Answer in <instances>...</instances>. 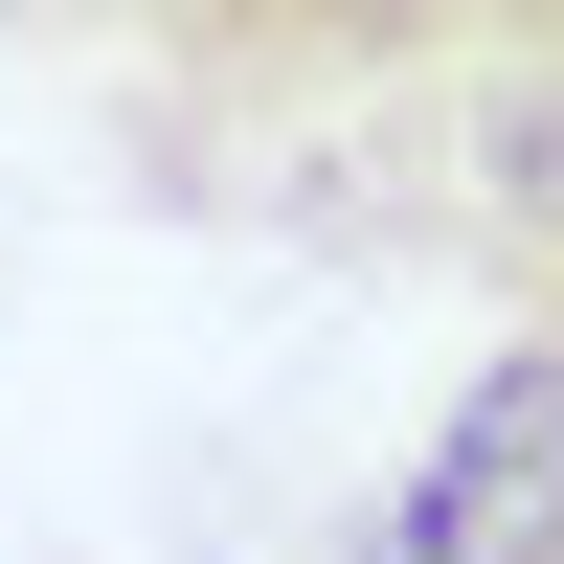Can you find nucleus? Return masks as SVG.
<instances>
[{"label":"nucleus","mask_w":564,"mask_h":564,"mask_svg":"<svg viewBox=\"0 0 564 564\" xmlns=\"http://www.w3.org/2000/svg\"><path fill=\"white\" fill-rule=\"evenodd\" d=\"M135 181L271 249H430L564 361V0H294L135 45Z\"/></svg>","instance_id":"nucleus-1"},{"label":"nucleus","mask_w":564,"mask_h":564,"mask_svg":"<svg viewBox=\"0 0 564 564\" xmlns=\"http://www.w3.org/2000/svg\"><path fill=\"white\" fill-rule=\"evenodd\" d=\"M339 564H564V361L497 339L475 384L430 406V452H406L384 497H361Z\"/></svg>","instance_id":"nucleus-2"}]
</instances>
